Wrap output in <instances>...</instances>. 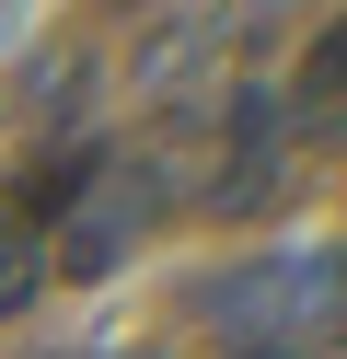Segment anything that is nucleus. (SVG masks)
I'll return each instance as SVG.
<instances>
[{
    "label": "nucleus",
    "mask_w": 347,
    "mask_h": 359,
    "mask_svg": "<svg viewBox=\"0 0 347 359\" xmlns=\"http://www.w3.org/2000/svg\"><path fill=\"white\" fill-rule=\"evenodd\" d=\"M266 163H278V104L243 93V104H231V174H220V209H254V197H266Z\"/></svg>",
    "instance_id": "nucleus-1"
},
{
    "label": "nucleus",
    "mask_w": 347,
    "mask_h": 359,
    "mask_svg": "<svg viewBox=\"0 0 347 359\" xmlns=\"http://www.w3.org/2000/svg\"><path fill=\"white\" fill-rule=\"evenodd\" d=\"M23 302H35V255H23V243H12V232H0V325H12V313H23Z\"/></svg>",
    "instance_id": "nucleus-2"
},
{
    "label": "nucleus",
    "mask_w": 347,
    "mask_h": 359,
    "mask_svg": "<svg viewBox=\"0 0 347 359\" xmlns=\"http://www.w3.org/2000/svg\"><path fill=\"white\" fill-rule=\"evenodd\" d=\"M301 93H347V24H324V47H313V70H301Z\"/></svg>",
    "instance_id": "nucleus-3"
},
{
    "label": "nucleus",
    "mask_w": 347,
    "mask_h": 359,
    "mask_svg": "<svg viewBox=\"0 0 347 359\" xmlns=\"http://www.w3.org/2000/svg\"><path fill=\"white\" fill-rule=\"evenodd\" d=\"M243 359H301V348H243Z\"/></svg>",
    "instance_id": "nucleus-4"
}]
</instances>
